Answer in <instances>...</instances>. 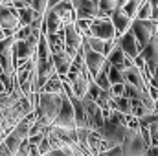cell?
Returning a JSON list of instances; mask_svg holds the SVG:
<instances>
[{
	"mask_svg": "<svg viewBox=\"0 0 158 156\" xmlns=\"http://www.w3.org/2000/svg\"><path fill=\"white\" fill-rule=\"evenodd\" d=\"M53 64H55L57 76L66 77L68 72H70V68H72V64H74V59H72L66 51H64V53H57V55H53Z\"/></svg>",
	"mask_w": 158,
	"mask_h": 156,
	"instance_id": "9a60e30c",
	"label": "cell"
},
{
	"mask_svg": "<svg viewBox=\"0 0 158 156\" xmlns=\"http://www.w3.org/2000/svg\"><path fill=\"white\" fill-rule=\"evenodd\" d=\"M121 147H123L125 156H145L147 154V149H149V145L143 142L142 134L136 132V130H131V129H129L127 138H125Z\"/></svg>",
	"mask_w": 158,
	"mask_h": 156,
	"instance_id": "ba28073f",
	"label": "cell"
},
{
	"mask_svg": "<svg viewBox=\"0 0 158 156\" xmlns=\"http://www.w3.org/2000/svg\"><path fill=\"white\" fill-rule=\"evenodd\" d=\"M131 30H132L134 35H136V40H138L140 50H143V48L149 44V40L153 39V35L158 31V22L153 20V18H151V20H140V18H136V20H132Z\"/></svg>",
	"mask_w": 158,
	"mask_h": 156,
	"instance_id": "3957f363",
	"label": "cell"
},
{
	"mask_svg": "<svg viewBox=\"0 0 158 156\" xmlns=\"http://www.w3.org/2000/svg\"><path fill=\"white\" fill-rule=\"evenodd\" d=\"M99 136L109 143V147H118L123 145L125 138H127V132H129V127H123V125H112V123H105V127L101 130H98Z\"/></svg>",
	"mask_w": 158,
	"mask_h": 156,
	"instance_id": "52a82bcc",
	"label": "cell"
},
{
	"mask_svg": "<svg viewBox=\"0 0 158 156\" xmlns=\"http://www.w3.org/2000/svg\"><path fill=\"white\" fill-rule=\"evenodd\" d=\"M0 156H17L15 153H11L9 151V147L4 143V142H0Z\"/></svg>",
	"mask_w": 158,
	"mask_h": 156,
	"instance_id": "4dcf8cb0",
	"label": "cell"
},
{
	"mask_svg": "<svg viewBox=\"0 0 158 156\" xmlns=\"http://www.w3.org/2000/svg\"><path fill=\"white\" fill-rule=\"evenodd\" d=\"M0 24H2V30H11V31L17 33V30L22 28L19 11H17L13 6L0 4Z\"/></svg>",
	"mask_w": 158,
	"mask_h": 156,
	"instance_id": "9c48e42d",
	"label": "cell"
},
{
	"mask_svg": "<svg viewBox=\"0 0 158 156\" xmlns=\"http://www.w3.org/2000/svg\"><path fill=\"white\" fill-rule=\"evenodd\" d=\"M155 112H156V114H158V99H156V101H155Z\"/></svg>",
	"mask_w": 158,
	"mask_h": 156,
	"instance_id": "e575fe53",
	"label": "cell"
},
{
	"mask_svg": "<svg viewBox=\"0 0 158 156\" xmlns=\"http://www.w3.org/2000/svg\"><path fill=\"white\" fill-rule=\"evenodd\" d=\"M83 61H85V66H86L88 74L92 76V79L98 77V76L105 70V66L109 64L107 57H105L103 53L94 51V50L86 44V40L83 42Z\"/></svg>",
	"mask_w": 158,
	"mask_h": 156,
	"instance_id": "7a4b0ae2",
	"label": "cell"
},
{
	"mask_svg": "<svg viewBox=\"0 0 158 156\" xmlns=\"http://www.w3.org/2000/svg\"><path fill=\"white\" fill-rule=\"evenodd\" d=\"M66 26L64 22L57 17V13L53 9H48L44 15V22H42V33L44 35H57L59 31H63Z\"/></svg>",
	"mask_w": 158,
	"mask_h": 156,
	"instance_id": "7c38bea8",
	"label": "cell"
},
{
	"mask_svg": "<svg viewBox=\"0 0 158 156\" xmlns=\"http://www.w3.org/2000/svg\"><path fill=\"white\" fill-rule=\"evenodd\" d=\"M99 2L101 0H72L77 18H88V20L99 18Z\"/></svg>",
	"mask_w": 158,
	"mask_h": 156,
	"instance_id": "30bf717a",
	"label": "cell"
},
{
	"mask_svg": "<svg viewBox=\"0 0 158 156\" xmlns=\"http://www.w3.org/2000/svg\"><path fill=\"white\" fill-rule=\"evenodd\" d=\"M110 20H112V24H114V28H116V31H118V37H121L123 33H127V31L131 30V26H132V18H131L123 9H116V11L112 13Z\"/></svg>",
	"mask_w": 158,
	"mask_h": 156,
	"instance_id": "5bb4252c",
	"label": "cell"
},
{
	"mask_svg": "<svg viewBox=\"0 0 158 156\" xmlns=\"http://www.w3.org/2000/svg\"><path fill=\"white\" fill-rule=\"evenodd\" d=\"M46 156H76V149H52Z\"/></svg>",
	"mask_w": 158,
	"mask_h": 156,
	"instance_id": "83f0119b",
	"label": "cell"
},
{
	"mask_svg": "<svg viewBox=\"0 0 158 156\" xmlns=\"http://www.w3.org/2000/svg\"><path fill=\"white\" fill-rule=\"evenodd\" d=\"M116 9H118V6L114 0H101L99 2V18H110Z\"/></svg>",
	"mask_w": 158,
	"mask_h": 156,
	"instance_id": "ac0fdd59",
	"label": "cell"
},
{
	"mask_svg": "<svg viewBox=\"0 0 158 156\" xmlns=\"http://www.w3.org/2000/svg\"><path fill=\"white\" fill-rule=\"evenodd\" d=\"M153 6H151V2L149 0H143L142 2V6H140V11H138V17L136 18H140V20H151L153 18Z\"/></svg>",
	"mask_w": 158,
	"mask_h": 156,
	"instance_id": "7402d4cb",
	"label": "cell"
},
{
	"mask_svg": "<svg viewBox=\"0 0 158 156\" xmlns=\"http://www.w3.org/2000/svg\"><path fill=\"white\" fill-rule=\"evenodd\" d=\"M103 156H125V153H123V147L118 145V147H112L107 153H103Z\"/></svg>",
	"mask_w": 158,
	"mask_h": 156,
	"instance_id": "f546056e",
	"label": "cell"
},
{
	"mask_svg": "<svg viewBox=\"0 0 158 156\" xmlns=\"http://www.w3.org/2000/svg\"><path fill=\"white\" fill-rule=\"evenodd\" d=\"M0 30H2V24H0Z\"/></svg>",
	"mask_w": 158,
	"mask_h": 156,
	"instance_id": "d590c367",
	"label": "cell"
},
{
	"mask_svg": "<svg viewBox=\"0 0 158 156\" xmlns=\"http://www.w3.org/2000/svg\"><path fill=\"white\" fill-rule=\"evenodd\" d=\"M52 149H53V147H52V142L48 140V136H46V138L40 142V145L37 147V151H39V154H40V156H46L48 153H50V151H52Z\"/></svg>",
	"mask_w": 158,
	"mask_h": 156,
	"instance_id": "4316f807",
	"label": "cell"
},
{
	"mask_svg": "<svg viewBox=\"0 0 158 156\" xmlns=\"http://www.w3.org/2000/svg\"><path fill=\"white\" fill-rule=\"evenodd\" d=\"M17 11H19V17H20L22 26H31L35 22V18H39L33 9H17Z\"/></svg>",
	"mask_w": 158,
	"mask_h": 156,
	"instance_id": "44dd1931",
	"label": "cell"
},
{
	"mask_svg": "<svg viewBox=\"0 0 158 156\" xmlns=\"http://www.w3.org/2000/svg\"><path fill=\"white\" fill-rule=\"evenodd\" d=\"M85 40H86V44L94 50V51H98V53H103L105 55V48H107V42L101 39H98V37H85Z\"/></svg>",
	"mask_w": 158,
	"mask_h": 156,
	"instance_id": "603a6c76",
	"label": "cell"
},
{
	"mask_svg": "<svg viewBox=\"0 0 158 156\" xmlns=\"http://www.w3.org/2000/svg\"><path fill=\"white\" fill-rule=\"evenodd\" d=\"M42 92H46V94H63V92H64V83H63V77H61V76H53V77L44 84Z\"/></svg>",
	"mask_w": 158,
	"mask_h": 156,
	"instance_id": "e0dca14e",
	"label": "cell"
},
{
	"mask_svg": "<svg viewBox=\"0 0 158 156\" xmlns=\"http://www.w3.org/2000/svg\"><path fill=\"white\" fill-rule=\"evenodd\" d=\"M90 35L105 40V42H114V40H118V31H116V28H114V24H112L110 18H96V20L92 22ZM90 35H88V37H90Z\"/></svg>",
	"mask_w": 158,
	"mask_h": 156,
	"instance_id": "5b68a950",
	"label": "cell"
},
{
	"mask_svg": "<svg viewBox=\"0 0 158 156\" xmlns=\"http://www.w3.org/2000/svg\"><path fill=\"white\" fill-rule=\"evenodd\" d=\"M145 156H158V145H151L147 149V154Z\"/></svg>",
	"mask_w": 158,
	"mask_h": 156,
	"instance_id": "d6a6232c",
	"label": "cell"
},
{
	"mask_svg": "<svg viewBox=\"0 0 158 156\" xmlns=\"http://www.w3.org/2000/svg\"><path fill=\"white\" fill-rule=\"evenodd\" d=\"M149 96H151L153 101H156L158 99V88L156 86H149Z\"/></svg>",
	"mask_w": 158,
	"mask_h": 156,
	"instance_id": "1f68e13d",
	"label": "cell"
},
{
	"mask_svg": "<svg viewBox=\"0 0 158 156\" xmlns=\"http://www.w3.org/2000/svg\"><path fill=\"white\" fill-rule=\"evenodd\" d=\"M63 0H48V9H53L55 6H59Z\"/></svg>",
	"mask_w": 158,
	"mask_h": 156,
	"instance_id": "836d02e7",
	"label": "cell"
},
{
	"mask_svg": "<svg viewBox=\"0 0 158 156\" xmlns=\"http://www.w3.org/2000/svg\"><path fill=\"white\" fill-rule=\"evenodd\" d=\"M63 94H46V92H39V105L35 109V116L37 121H40L46 127H52L55 123V119L61 112L63 107Z\"/></svg>",
	"mask_w": 158,
	"mask_h": 156,
	"instance_id": "6da1fadb",
	"label": "cell"
},
{
	"mask_svg": "<svg viewBox=\"0 0 158 156\" xmlns=\"http://www.w3.org/2000/svg\"><path fill=\"white\" fill-rule=\"evenodd\" d=\"M116 110H119V112L125 114V116H132V101H131L127 96L118 97V99H116Z\"/></svg>",
	"mask_w": 158,
	"mask_h": 156,
	"instance_id": "ffe728a7",
	"label": "cell"
},
{
	"mask_svg": "<svg viewBox=\"0 0 158 156\" xmlns=\"http://www.w3.org/2000/svg\"><path fill=\"white\" fill-rule=\"evenodd\" d=\"M109 70H110V64H107V66H105V70H103V72H101V74H99L96 79H94V83H96L101 90H107V92L112 88L110 79H109Z\"/></svg>",
	"mask_w": 158,
	"mask_h": 156,
	"instance_id": "d6986e66",
	"label": "cell"
},
{
	"mask_svg": "<svg viewBox=\"0 0 158 156\" xmlns=\"http://www.w3.org/2000/svg\"><path fill=\"white\" fill-rule=\"evenodd\" d=\"M64 42H66V53L76 59L79 53L83 51V42H85V35L79 31L76 24H68L64 28Z\"/></svg>",
	"mask_w": 158,
	"mask_h": 156,
	"instance_id": "277c9868",
	"label": "cell"
},
{
	"mask_svg": "<svg viewBox=\"0 0 158 156\" xmlns=\"http://www.w3.org/2000/svg\"><path fill=\"white\" fill-rule=\"evenodd\" d=\"M55 127H61V129H68V130H77V123H76V110H74V105H72V99L68 97V94L64 92V97H63V107H61V112L53 123Z\"/></svg>",
	"mask_w": 158,
	"mask_h": 156,
	"instance_id": "8992f818",
	"label": "cell"
},
{
	"mask_svg": "<svg viewBox=\"0 0 158 156\" xmlns=\"http://www.w3.org/2000/svg\"><path fill=\"white\" fill-rule=\"evenodd\" d=\"M53 11H55L57 17L64 22V26H68V24H76V22H77V13H76V7H74L72 0H63L59 6L53 7Z\"/></svg>",
	"mask_w": 158,
	"mask_h": 156,
	"instance_id": "4fadbf2b",
	"label": "cell"
},
{
	"mask_svg": "<svg viewBox=\"0 0 158 156\" xmlns=\"http://www.w3.org/2000/svg\"><path fill=\"white\" fill-rule=\"evenodd\" d=\"M118 46L125 51V55L127 57H131V59H136V57H140V53H142V50H140V46H138V40H136V35H134V31L132 30H129L127 33H123L121 37H118Z\"/></svg>",
	"mask_w": 158,
	"mask_h": 156,
	"instance_id": "8fae6325",
	"label": "cell"
},
{
	"mask_svg": "<svg viewBox=\"0 0 158 156\" xmlns=\"http://www.w3.org/2000/svg\"><path fill=\"white\" fill-rule=\"evenodd\" d=\"M110 94H112V97H114V99L123 97V96H125V83H121V84H112Z\"/></svg>",
	"mask_w": 158,
	"mask_h": 156,
	"instance_id": "f1b7e54d",
	"label": "cell"
},
{
	"mask_svg": "<svg viewBox=\"0 0 158 156\" xmlns=\"http://www.w3.org/2000/svg\"><path fill=\"white\" fill-rule=\"evenodd\" d=\"M33 28L31 26H22L20 30H17V33H15V40L19 42V40H28L31 35H33Z\"/></svg>",
	"mask_w": 158,
	"mask_h": 156,
	"instance_id": "484cf974",
	"label": "cell"
},
{
	"mask_svg": "<svg viewBox=\"0 0 158 156\" xmlns=\"http://www.w3.org/2000/svg\"><path fill=\"white\" fill-rule=\"evenodd\" d=\"M109 79H110V84H121V83H125V76H123V72L116 68V66H110V70H109Z\"/></svg>",
	"mask_w": 158,
	"mask_h": 156,
	"instance_id": "d4e9b609",
	"label": "cell"
},
{
	"mask_svg": "<svg viewBox=\"0 0 158 156\" xmlns=\"http://www.w3.org/2000/svg\"><path fill=\"white\" fill-rule=\"evenodd\" d=\"M107 61H109V64H110V66H116V68H119L121 72H125V70H127V68H125V61H127V55H125V51H123V50H121V48L118 46V42H116L114 50L109 53Z\"/></svg>",
	"mask_w": 158,
	"mask_h": 156,
	"instance_id": "2e32d148",
	"label": "cell"
},
{
	"mask_svg": "<svg viewBox=\"0 0 158 156\" xmlns=\"http://www.w3.org/2000/svg\"><path fill=\"white\" fill-rule=\"evenodd\" d=\"M142 2L143 0H131L125 7H123V11L132 18V20H136V17H138V11H140V6H142Z\"/></svg>",
	"mask_w": 158,
	"mask_h": 156,
	"instance_id": "cb8c5ba5",
	"label": "cell"
}]
</instances>
